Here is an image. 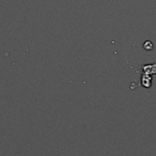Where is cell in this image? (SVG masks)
<instances>
[{
  "mask_svg": "<svg viewBox=\"0 0 156 156\" xmlns=\"http://www.w3.org/2000/svg\"><path fill=\"white\" fill-rule=\"evenodd\" d=\"M141 85L145 88H149L151 85V76L146 73H143L141 76Z\"/></svg>",
  "mask_w": 156,
  "mask_h": 156,
  "instance_id": "2",
  "label": "cell"
},
{
  "mask_svg": "<svg viewBox=\"0 0 156 156\" xmlns=\"http://www.w3.org/2000/svg\"><path fill=\"white\" fill-rule=\"evenodd\" d=\"M143 48L146 50V51H151L153 49V44L151 41H146L144 43H143Z\"/></svg>",
  "mask_w": 156,
  "mask_h": 156,
  "instance_id": "3",
  "label": "cell"
},
{
  "mask_svg": "<svg viewBox=\"0 0 156 156\" xmlns=\"http://www.w3.org/2000/svg\"><path fill=\"white\" fill-rule=\"evenodd\" d=\"M141 67L143 69V73H146V74H149V75L156 74V63L144 64Z\"/></svg>",
  "mask_w": 156,
  "mask_h": 156,
  "instance_id": "1",
  "label": "cell"
}]
</instances>
